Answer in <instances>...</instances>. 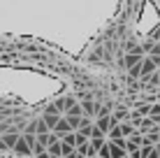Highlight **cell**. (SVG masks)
I'll return each mask as SVG.
<instances>
[{
  "instance_id": "1",
  "label": "cell",
  "mask_w": 160,
  "mask_h": 158,
  "mask_svg": "<svg viewBox=\"0 0 160 158\" xmlns=\"http://www.w3.org/2000/svg\"><path fill=\"white\" fill-rule=\"evenodd\" d=\"M53 133L63 137V135H68V133H74V128H72V123H70V121H68V119H65V116H60V121L56 123V128H53Z\"/></svg>"
}]
</instances>
